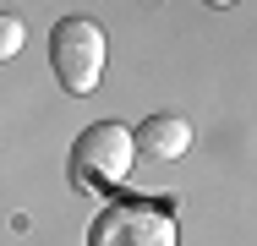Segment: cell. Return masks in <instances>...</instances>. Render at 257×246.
Masks as SVG:
<instances>
[{
  "mask_svg": "<svg viewBox=\"0 0 257 246\" xmlns=\"http://www.w3.org/2000/svg\"><path fill=\"white\" fill-rule=\"evenodd\" d=\"M208 6H235V0H208Z\"/></svg>",
  "mask_w": 257,
  "mask_h": 246,
  "instance_id": "cell-6",
  "label": "cell"
},
{
  "mask_svg": "<svg viewBox=\"0 0 257 246\" xmlns=\"http://www.w3.org/2000/svg\"><path fill=\"white\" fill-rule=\"evenodd\" d=\"M22 44H28V28H22V17L0 11V60H11V55H17Z\"/></svg>",
  "mask_w": 257,
  "mask_h": 246,
  "instance_id": "cell-5",
  "label": "cell"
},
{
  "mask_svg": "<svg viewBox=\"0 0 257 246\" xmlns=\"http://www.w3.org/2000/svg\"><path fill=\"white\" fill-rule=\"evenodd\" d=\"M50 66L66 93H93L104 82V28L93 17H66L50 33Z\"/></svg>",
  "mask_w": 257,
  "mask_h": 246,
  "instance_id": "cell-2",
  "label": "cell"
},
{
  "mask_svg": "<svg viewBox=\"0 0 257 246\" xmlns=\"http://www.w3.org/2000/svg\"><path fill=\"white\" fill-rule=\"evenodd\" d=\"M132 159H137L132 132L115 126V120H99V126H88V132L71 143V181H77L82 192L115 186V181L132 170Z\"/></svg>",
  "mask_w": 257,
  "mask_h": 246,
  "instance_id": "cell-3",
  "label": "cell"
},
{
  "mask_svg": "<svg viewBox=\"0 0 257 246\" xmlns=\"http://www.w3.org/2000/svg\"><path fill=\"white\" fill-rule=\"evenodd\" d=\"M88 246H181V219L170 197H115L104 202Z\"/></svg>",
  "mask_w": 257,
  "mask_h": 246,
  "instance_id": "cell-1",
  "label": "cell"
},
{
  "mask_svg": "<svg viewBox=\"0 0 257 246\" xmlns=\"http://www.w3.org/2000/svg\"><path fill=\"white\" fill-rule=\"evenodd\" d=\"M132 143H137V153H148V159H181L186 148H192V120L186 115H148L137 132H132Z\"/></svg>",
  "mask_w": 257,
  "mask_h": 246,
  "instance_id": "cell-4",
  "label": "cell"
}]
</instances>
